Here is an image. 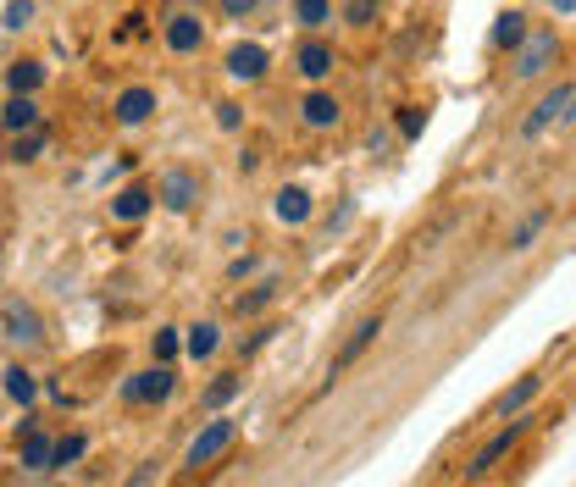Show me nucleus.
<instances>
[{
  "instance_id": "obj_2",
  "label": "nucleus",
  "mask_w": 576,
  "mask_h": 487,
  "mask_svg": "<svg viewBox=\"0 0 576 487\" xmlns=\"http://www.w3.org/2000/svg\"><path fill=\"white\" fill-rule=\"evenodd\" d=\"M172 388H178L172 366H150V371H133V377L122 382V399L128 404H167Z\"/></svg>"
},
{
  "instance_id": "obj_16",
  "label": "nucleus",
  "mask_w": 576,
  "mask_h": 487,
  "mask_svg": "<svg viewBox=\"0 0 576 487\" xmlns=\"http://www.w3.org/2000/svg\"><path fill=\"white\" fill-rule=\"evenodd\" d=\"M272 211H277V222H288V227H300V222H311V194H305L300 183H288V189H277Z\"/></svg>"
},
{
  "instance_id": "obj_29",
  "label": "nucleus",
  "mask_w": 576,
  "mask_h": 487,
  "mask_svg": "<svg viewBox=\"0 0 576 487\" xmlns=\"http://www.w3.org/2000/svg\"><path fill=\"white\" fill-rule=\"evenodd\" d=\"M84 449H89L84 432H72V438H56V465H78V460H84Z\"/></svg>"
},
{
  "instance_id": "obj_32",
  "label": "nucleus",
  "mask_w": 576,
  "mask_h": 487,
  "mask_svg": "<svg viewBox=\"0 0 576 487\" xmlns=\"http://www.w3.org/2000/svg\"><path fill=\"white\" fill-rule=\"evenodd\" d=\"M421 128H427V117H421L416 106L399 111V139H421Z\"/></svg>"
},
{
  "instance_id": "obj_34",
  "label": "nucleus",
  "mask_w": 576,
  "mask_h": 487,
  "mask_svg": "<svg viewBox=\"0 0 576 487\" xmlns=\"http://www.w3.org/2000/svg\"><path fill=\"white\" fill-rule=\"evenodd\" d=\"M239 106H233V100H222V106H216V128H222V133H233V128H239Z\"/></svg>"
},
{
  "instance_id": "obj_26",
  "label": "nucleus",
  "mask_w": 576,
  "mask_h": 487,
  "mask_svg": "<svg viewBox=\"0 0 576 487\" xmlns=\"http://www.w3.org/2000/svg\"><path fill=\"white\" fill-rule=\"evenodd\" d=\"M543 227H549V211H532L527 222H521L516 233H510V250H527V244H532V238L543 233Z\"/></svg>"
},
{
  "instance_id": "obj_13",
  "label": "nucleus",
  "mask_w": 576,
  "mask_h": 487,
  "mask_svg": "<svg viewBox=\"0 0 576 487\" xmlns=\"http://www.w3.org/2000/svg\"><path fill=\"white\" fill-rule=\"evenodd\" d=\"M377 333H383V321H377V316H372V321H360L355 333H349V344L338 349V360H333V377H338V371H349V366H355V360L377 344Z\"/></svg>"
},
{
  "instance_id": "obj_28",
  "label": "nucleus",
  "mask_w": 576,
  "mask_h": 487,
  "mask_svg": "<svg viewBox=\"0 0 576 487\" xmlns=\"http://www.w3.org/2000/svg\"><path fill=\"white\" fill-rule=\"evenodd\" d=\"M377 12H383V0H344V23H355V28H366Z\"/></svg>"
},
{
  "instance_id": "obj_6",
  "label": "nucleus",
  "mask_w": 576,
  "mask_h": 487,
  "mask_svg": "<svg viewBox=\"0 0 576 487\" xmlns=\"http://www.w3.org/2000/svg\"><path fill=\"white\" fill-rule=\"evenodd\" d=\"M156 200L167 205V211H189V205L200 200V178H194L189 167H172V172H161V189H156Z\"/></svg>"
},
{
  "instance_id": "obj_33",
  "label": "nucleus",
  "mask_w": 576,
  "mask_h": 487,
  "mask_svg": "<svg viewBox=\"0 0 576 487\" xmlns=\"http://www.w3.org/2000/svg\"><path fill=\"white\" fill-rule=\"evenodd\" d=\"M216 6H222V17H233V23H239V17H250V12H261L266 0H216Z\"/></svg>"
},
{
  "instance_id": "obj_27",
  "label": "nucleus",
  "mask_w": 576,
  "mask_h": 487,
  "mask_svg": "<svg viewBox=\"0 0 576 487\" xmlns=\"http://www.w3.org/2000/svg\"><path fill=\"white\" fill-rule=\"evenodd\" d=\"M39 150H45V128H34V133H17V144H12V161H39Z\"/></svg>"
},
{
  "instance_id": "obj_19",
  "label": "nucleus",
  "mask_w": 576,
  "mask_h": 487,
  "mask_svg": "<svg viewBox=\"0 0 576 487\" xmlns=\"http://www.w3.org/2000/svg\"><path fill=\"white\" fill-rule=\"evenodd\" d=\"M538 388H543V377H521L516 388H510V393L499 399V416H504V421H510V416H521V410H527V404L538 399Z\"/></svg>"
},
{
  "instance_id": "obj_38",
  "label": "nucleus",
  "mask_w": 576,
  "mask_h": 487,
  "mask_svg": "<svg viewBox=\"0 0 576 487\" xmlns=\"http://www.w3.org/2000/svg\"><path fill=\"white\" fill-rule=\"evenodd\" d=\"M0 133H6V128H0Z\"/></svg>"
},
{
  "instance_id": "obj_10",
  "label": "nucleus",
  "mask_w": 576,
  "mask_h": 487,
  "mask_svg": "<svg viewBox=\"0 0 576 487\" xmlns=\"http://www.w3.org/2000/svg\"><path fill=\"white\" fill-rule=\"evenodd\" d=\"M333 45L327 39H305L300 50H294V67H300V78H311V84H322L327 72H333Z\"/></svg>"
},
{
  "instance_id": "obj_14",
  "label": "nucleus",
  "mask_w": 576,
  "mask_h": 487,
  "mask_svg": "<svg viewBox=\"0 0 576 487\" xmlns=\"http://www.w3.org/2000/svg\"><path fill=\"white\" fill-rule=\"evenodd\" d=\"M17 449H23V471H56V438H45V432H23Z\"/></svg>"
},
{
  "instance_id": "obj_35",
  "label": "nucleus",
  "mask_w": 576,
  "mask_h": 487,
  "mask_svg": "<svg viewBox=\"0 0 576 487\" xmlns=\"http://www.w3.org/2000/svg\"><path fill=\"white\" fill-rule=\"evenodd\" d=\"M349 222H355V200H344V205H338L333 216H327V233H344Z\"/></svg>"
},
{
  "instance_id": "obj_18",
  "label": "nucleus",
  "mask_w": 576,
  "mask_h": 487,
  "mask_svg": "<svg viewBox=\"0 0 576 487\" xmlns=\"http://www.w3.org/2000/svg\"><path fill=\"white\" fill-rule=\"evenodd\" d=\"M39 84H45V67H39V61H12V67H6V89H12V95H34Z\"/></svg>"
},
{
  "instance_id": "obj_20",
  "label": "nucleus",
  "mask_w": 576,
  "mask_h": 487,
  "mask_svg": "<svg viewBox=\"0 0 576 487\" xmlns=\"http://www.w3.org/2000/svg\"><path fill=\"white\" fill-rule=\"evenodd\" d=\"M532 34V28H527V17H521V12H504L499 17V23H493V50H510V45H521V39H527Z\"/></svg>"
},
{
  "instance_id": "obj_23",
  "label": "nucleus",
  "mask_w": 576,
  "mask_h": 487,
  "mask_svg": "<svg viewBox=\"0 0 576 487\" xmlns=\"http://www.w3.org/2000/svg\"><path fill=\"white\" fill-rule=\"evenodd\" d=\"M294 23H300V28L333 23V0H294Z\"/></svg>"
},
{
  "instance_id": "obj_25",
  "label": "nucleus",
  "mask_w": 576,
  "mask_h": 487,
  "mask_svg": "<svg viewBox=\"0 0 576 487\" xmlns=\"http://www.w3.org/2000/svg\"><path fill=\"white\" fill-rule=\"evenodd\" d=\"M272 294H277V283H261V288H250V294L233 299V310H239V316H255V310L272 305Z\"/></svg>"
},
{
  "instance_id": "obj_9",
  "label": "nucleus",
  "mask_w": 576,
  "mask_h": 487,
  "mask_svg": "<svg viewBox=\"0 0 576 487\" xmlns=\"http://www.w3.org/2000/svg\"><path fill=\"white\" fill-rule=\"evenodd\" d=\"M266 67H272L266 45H233V50H228V78H239V84H255V78H266Z\"/></svg>"
},
{
  "instance_id": "obj_31",
  "label": "nucleus",
  "mask_w": 576,
  "mask_h": 487,
  "mask_svg": "<svg viewBox=\"0 0 576 487\" xmlns=\"http://www.w3.org/2000/svg\"><path fill=\"white\" fill-rule=\"evenodd\" d=\"M239 388H244L239 377H216L211 388H205V404H228V399H233V393H239Z\"/></svg>"
},
{
  "instance_id": "obj_1",
  "label": "nucleus",
  "mask_w": 576,
  "mask_h": 487,
  "mask_svg": "<svg viewBox=\"0 0 576 487\" xmlns=\"http://www.w3.org/2000/svg\"><path fill=\"white\" fill-rule=\"evenodd\" d=\"M233 438H239V421H228V416H216V421H205L200 432H194V443H189V454H183V465H211L222 449H233Z\"/></svg>"
},
{
  "instance_id": "obj_21",
  "label": "nucleus",
  "mask_w": 576,
  "mask_h": 487,
  "mask_svg": "<svg viewBox=\"0 0 576 487\" xmlns=\"http://www.w3.org/2000/svg\"><path fill=\"white\" fill-rule=\"evenodd\" d=\"M216 344H222V327H216V321H200V327H189V338H183V349H189L194 360H211Z\"/></svg>"
},
{
  "instance_id": "obj_15",
  "label": "nucleus",
  "mask_w": 576,
  "mask_h": 487,
  "mask_svg": "<svg viewBox=\"0 0 576 487\" xmlns=\"http://www.w3.org/2000/svg\"><path fill=\"white\" fill-rule=\"evenodd\" d=\"M300 117H305V128H338V117H344V106H338L333 95H322V89H311V95H305V106H300Z\"/></svg>"
},
{
  "instance_id": "obj_5",
  "label": "nucleus",
  "mask_w": 576,
  "mask_h": 487,
  "mask_svg": "<svg viewBox=\"0 0 576 487\" xmlns=\"http://www.w3.org/2000/svg\"><path fill=\"white\" fill-rule=\"evenodd\" d=\"M565 106H571V89L554 84L549 95H543L538 106L527 111V122H521V139H538V133H549V122H560V117H565Z\"/></svg>"
},
{
  "instance_id": "obj_4",
  "label": "nucleus",
  "mask_w": 576,
  "mask_h": 487,
  "mask_svg": "<svg viewBox=\"0 0 576 487\" xmlns=\"http://www.w3.org/2000/svg\"><path fill=\"white\" fill-rule=\"evenodd\" d=\"M0 327H6V344H23V349H34L39 338H45V321H39V310L23 305V299H12V305L0 310Z\"/></svg>"
},
{
  "instance_id": "obj_7",
  "label": "nucleus",
  "mask_w": 576,
  "mask_h": 487,
  "mask_svg": "<svg viewBox=\"0 0 576 487\" xmlns=\"http://www.w3.org/2000/svg\"><path fill=\"white\" fill-rule=\"evenodd\" d=\"M161 39H167L172 56H194V50L205 45V23H200V17H189V12H178V17H167V34H161Z\"/></svg>"
},
{
  "instance_id": "obj_11",
  "label": "nucleus",
  "mask_w": 576,
  "mask_h": 487,
  "mask_svg": "<svg viewBox=\"0 0 576 487\" xmlns=\"http://www.w3.org/2000/svg\"><path fill=\"white\" fill-rule=\"evenodd\" d=\"M521 432H527V421H516V416H510V427H504V432H499V438H493V443H488V449H482V454H477V460H471V476H488V471H493V465H499V460H504V454L516 449V438H521Z\"/></svg>"
},
{
  "instance_id": "obj_30",
  "label": "nucleus",
  "mask_w": 576,
  "mask_h": 487,
  "mask_svg": "<svg viewBox=\"0 0 576 487\" xmlns=\"http://www.w3.org/2000/svg\"><path fill=\"white\" fill-rule=\"evenodd\" d=\"M178 349H183V338L172 333V327H161V333H156V360H161V366H172V360H178Z\"/></svg>"
},
{
  "instance_id": "obj_36",
  "label": "nucleus",
  "mask_w": 576,
  "mask_h": 487,
  "mask_svg": "<svg viewBox=\"0 0 576 487\" xmlns=\"http://www.w3.org/2000/svg\"><path fill=\"white\" fill-rule=\"evenodd\" d=\"M554 12H576V0H549Z\"/></svg>"
},
{
  "instance_id": "obj_12",
  "label": "nucleus",
  "mask_w": 576,
  "mask_h": 487,
  "mask_svg": "<svg viewBox=\"0 0 576 487\" xmlns=\"http://www.w3.org/2000/svg\"><path fill=\"white\" fill-rule=\"evenodd\" d=\"M0 128H6V133H34V128H45V122H39L34 95H12V100H6V106H0Z\"/></svg>"
},
{
  "instance_id": "obj_22",
  "label": "nucleus",
  "mask_w": 576,
  "mask_h": 487,
  "mask_svg": "<svg viewBox=\"0 0 576 487\" xmlns=\"http://www.w3.org/2000/svg\"><path fill=\"white\" fill-rule=\"evenodd\" d=\"M0 382H6V399H12V404H34V393H39L34 371H23V366H6V371H0Z\"/></svg>"
},
{
  "instance_id": "obj_17",
  "label": "nucleus",
  "mask_w": 576,
  "mask_h": 487,
  "mask_svg": "<svg viewBox=\"0 0 576 487\" xmlns=\"http://www.w3.org/2000/svg\"><path fill=\"white\" fill-rule=\"evenodd\" d=\"M150 205H156V194L144 189V183H128V189H122L117 200H111V216H117V222H139V216L150 211Z\"/></svg>"
},
{
  "instance_id": "obj_37",
  "label": "nucleus",
  "mask_w": 576,
  "mask_h": 487,
  "mask_svg": "<svg viewBox=\"0 0 576 487\" xmlns=\"http://www.w3.org/2000/svg\"><path fill=\"white\" fill-rule=\"evenodd\" d=\"M565 117H576V95H571V106H565Z\"/></svg>"
},
{
  "instance_id": "obj_24",
  "label": "nucleus",
  "mask_w": 576,
  "mask_h": 487,
  "mask_svg": "<svg viewBox=\"0 0 576 487\" xmlns=\"http://www.w3.org/2000/svg\"><path fill=\"white\" fill-rule=\"evenodd\" d=\"M28 23H34V0H12V6L0 12V28H6V34H23Z\"/></svg>"
},
{
  "instance_id": "obj_3",
  "label": "nucleus",
  "mask_w": 576,
  "mask_h": 487,
  "mask_svg": "<svg viewBox=\"0 0 576 487\" xmlns=\"http://www.w3.org/2000/svg\"><path fill=\"white\" fill-rule=\"evenodd\" d=\"M560 61V39L554 28H538V34L521 39V56H516V78H543V72Z\"/></svg>"
},
{
  "instance_id": "obj_8",
  "label": "nucleus",
  "mask_w": 576,
  "mask_h": 487,
  "mask_svg": "<svg viewBox=\"0 0 576 487\" xmlns=\"http://www.w3.org/2000/svg\"><path fill=\"white\" fill-rule=\"evenodd\" d=\"M117 122L122 128H144V122H150V111H156V89H144V84H133V89H122L117 95Z\"/></svg>"
}]
</instances>
